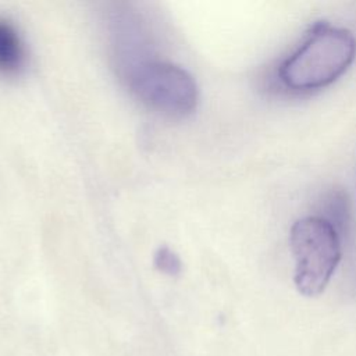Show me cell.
<instances>
[{
  "mask_svg": "<svg viewBox=\"0 0 356 356\" xmlns=\"http://www.w3.org/2000/svg\"><path fill=\"white\" fill-rule=\"evenodd\" d=\"M317 216L330 221L343 235L349 222V203L346 193L341 189L328 191L320 200Z\"/></svg>",
  "mask_w": 356,
  "mask_h": 356,
  "instance_id": "cell-6",
  "label": "cell"
},
{
  "mask_svg": "<svg viewBox=\"0 0 356 356\" xmlns=\"http://www.w3.org/2000/svg\"><path fill=\"white\" fill-rule=\"evenodd\" d=\"M356 58V39L350 31L318 21L302 42L275 68L278 88L295 95L321 90L338 81Z\"/></svg>",
  "mask_w": 356,
  "mask_h": 356,
  "instance_id": "cell-1",
  "label": "cell"
},
{
  "mask_svg": "<svg viewBox=\"0 0 356 356\" xmlns=\"http://www.w3.org/2000/svg\"><path fill=\"white\" fill-rule=\"evenodd\" d=\"M156 264L160 270L168 274H175L179 270V260L170 249H160L156 254Z\"/></svg>",
  "mask_w": 356,
  "mask_h": 356,
  "instance_id": "cell-7",
  "label": "cell"
},
{
  "mask_svg": "<svg viewBox=\"0 0 356 356\" xmlns=\"http://www.w3.org/2000/svg\"><path fill=\"white\" fill-rule=\"evenodd\" d=\"M107 32L118 75L124 79L140 64L153 60L152 38L142 17L125 6L107 13Z\"/></svg>",
  "mask_w": 356,
  "mask_h": 356,
  "instance_id": "cell-4",
  "label": "cell"
},
{
  "mask_svg": "<svg viewBox=\"0 0 356 356\" xmlns=\"http://www.w3.org/2000/svg\"><path fill=\"white\" fill-rule=\"evenodd\" d=\"M131 93L149 110L168 118H184L197 106L193 76L168 61L149 60L124 78Z\"/></svg>",
  "mask_w": 356,
  "mask_h": 356,
  "instance_id": "cell-3",
  "label": "cell"
},
{
  "mask_svg": "<svg viewBox=\"0 0 356 356\" xmlns=\"http://www.w3.org/2000/svg\"><path fill=\"white\" fill-rule=\"evenodd\" d=\"M289 249L296 289L309 298L320 295L341 261L342 234L317 214L305 216L291 227Z\"/></svg>",
  "mask_w": 356,
  "mask_h": 356,
  "instance_id": "cell-2",
  "label": "cell"
},
{
  "mask_svg": "<svg viewBox=\"0 0 356 356\" xmlns=\"http://www.w3.org/2000/svg\"><path fill=\"white\" fill-rule=\"evenodd\" d=\"M26 64V51L15 25L0 17V74L6 76L19 75Z\"/></svg>",
  "mask_w": 356,
  "mask_h": 356,
  "instance_id": "cell-5",
  "label": "cell"
}]
</instances>
